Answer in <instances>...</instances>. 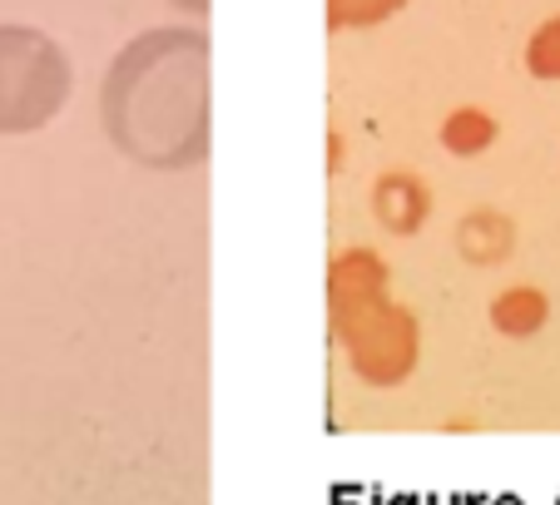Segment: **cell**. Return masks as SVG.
I'll list each match as a JSON object with an SVG mask.
<instances>
[{"instance_id": "obj_1", "label": "cell", "mask_w": 560, "mask_h": 505, "mask_svg": "<svg viewBox=\"0 0 560 505\" xmlns=\"http://www.w3.org/2000/svg\"><path fill=\"white\" fill-rule=\"evenodd\" d=\"M209 45L199 31H149L119 50L100 90L105 134L144 168H189L209 149Z\"/></svg>"}, {"instance_id": "obj_2", "label": "cell", "mask_w": 560, "mask_h": 505, "mask_svg": "<svg viewBox=\"0 0 560 505\" xmlns=\"http://www.w3.org/2000/svg\"><path fill=\"white\" fill-rule=\"evenodd\" d=\"M70 60L35 25H0V134H35L70 99Z\"/></svg>"}, {"instance_id": "obj_3", "label": "cell", "mask_w": 560, "mask_h": 505, "mask_svg": "<svg viewBox=\"0 0 560 505\" xmlns=\"http://www.w3.org/2000/svg\"><path fill=\"white\" fill-rule=\"evenodd\" d=\"M332 337L348 352V367L368 387H402L422 362V322L412 307L392 303V293H372L362 303L328 307Z\"/></svg>"}, {"instance_id": "obj_4", "label": "cell", "mask_w": 560, "mask_h": 505, "mask_svg": "<svg viewBox=\"0 0 560 505\" xmlns=\"http://www.w3.org/2000/svg\"><path fill=\"white\" fill-rule=\"evenodd\" d=\"M372 213H377V223L387 233H417L427 223V213H432V193L412 174H387L372 189Z\"/></svg>"}, {"instance_id": "obj_5", "label": "cell", "mask_w": 560, "mask_h": 505, "mask_svg": "<svg viewBox=\"0 0 560 505\" xmlns=\"http://www.w3.org/2000/svg\"><path fill=\"white\" fill-rule=\"evenodd\" d=\"M546 322H550V297L540 287L516 283L491 297V327L501 337H536Z\"/></svg>"}, {"instance_id": "obj_6", "label": "cell", "mask_w": 560, "mask_h": 505, "mask_svg": "<svg viewBox=\"0 0 560 505\" xmlns=\"http://www.w3.org/2000/svg\"><path fill=\"white\" fill-rule=\"evenodd\" d=\"M497 134H501L497 115L481 105H462L442 119V149L452 158H481L491 144H497Z\"/></svg>"}, {"instance_id": "obj_7", "label": "cell", "mask_w": 560, "mask_h": 505, "mask_svg": "<svg viewBox=\"0 0 560 505\" xmlns=\"http://www.w3.org/2000/svg\"><path fill=\"white\" fill-rule=\"evenodd\" d=\"M526 70L540 84H560V15L540 21L526 40Z\"/></svg>"}, {"instance_id": "obj_8", "label": "cell", "mask_w": 560, "mask_h": 505, "mask_svg": "<svg viewBox=\"0 0 560 505\" xmlns=\"http://www.w3.org/2000/svg\"><path fill=\"white\" fill-rule=\"evenodd\" d=\"M407 0H328V25L332 31H368L402 11Z\"/></svg>"}, {"instance_id": "obj_9", "label": "cell", "mask_w": 560, "mask_h": 505, "mask_svg": "<svg viewBox=\"0 0 560 505\" xmlns=\"http://www.w3.org/2000/svg\"><path fill=\"white\" fill-rule=\"evenodd\" d=\"M184 11H203V5H209V0H179Z\"/></svg>"}]
</instances>
